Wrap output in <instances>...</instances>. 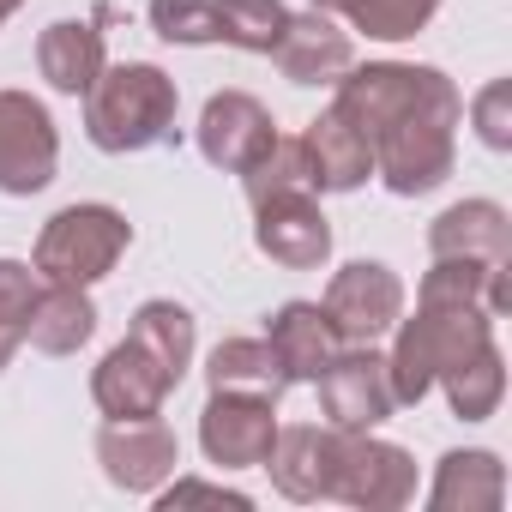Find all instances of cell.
<instances>
[{"label":"cell","instance_id":"cell-1","mask_svg":"<svg viewBox=\"0 0 512 512\" xmlns=\"http://www.w3.org/2000/svg\"><path fill=\"white\" fill-rule=\"evenodd\" d=\"M338 109L368 133L374 145V175L398 193H434L452 163H458V121L464 97L440 67L416 61H368L338 73Z\"/></svg>","mask_w":512,"mask_h":512},{"label":"cell","instance_id":"cell-2","mask_svg":"<svg viewBox=\"0 0 512 512\" xmlns=\"http://www.w3.org/2000/svg\"><path fill=\"white\" fill-rule=\"evenodd\" d=\"M175 109H181V91L163 67L121 61V67H103L97 85L85 91V133H91L97 151L127 157V151H145V145L169 139Z\"/></svg>","mask_w":512,"mask_h":512},{"label":"cell","instance_id":"cell-3","mask_svg":"<svg viewBox=\"0 0 512 512\" xmlns=\"http://www.w3.org/2000/svg\"><path fill=\"white\" fill-rule=\"evenodd\" d=\"M133 241V223L115 211V205H61L43 235H37V253H31V266L43 284H103L115 266H121V253Z\"/></svg>","mask_w":512,"mask_h":512},{"label":"cell","instance_id":"cell-4","mask_svg":"<svg viewBox=\"0 0 512 512\" xmlns=\"http://www.w3.org/2000/svg\"><path fill=\"white\" fill-rule=\"evenodd\" d=\"M332 500L356 512H398L416 500V458L392 440L368 434H338V470H332Z\"/></svg>","mask_w":512,"mask_h":512},{"label":"cell","instance_id":"cell-5","mask_svg":"<svg viewBox=\"0 0 512 512\" xmlns=\"http://www.w3.org/2000/svg\"><path fill=\"white\" fill-rule=\"evenodd\" d=\"M61 169V133L55 115L31 91H0V193L31 199Z\"/></svg>","mask_w":512,"mask_h":512},{"label":"cell","instance_id":"cell-6","mask_svg":"<svg viewBox=\"0 0 512 512\" xmlns=\"http://www.w3.org/2000/svg\"><path fill=\"white\" fill-rule=\"evenodd\" d=\"M320 410H326V428L338 434H368L380 428L398 398H392V380H386V356L374 344H344L326 368H320Z\"/></svg>","mask_w":512,"mask_h":512},{"label":"cell","instance_id":"cell-7","mask_svg":"<svg viewBox=\"0 0 512 512\" xmlns=\"http://www.w3.org/2000/svg\"><path fill=\"white\" fill-rule=\"evenodd\" d=\"M320 308H326V320L338 326L344 344H380L404 320V284L380 260H350L344 272H332Z\"/></svg>","mask_w":512,"mask_h":512},{"label":"cell","instance_id":"cell-8","mask_svg":"<svg viewBox=\"0 0 512 512\" xmlns=\"http://www.w3.org/2000/svg\"><path fill=\"white\" fill-rule=\"evenodd\" d=\"M278 440V404L253 392H211L199 410V446L217 470H260Z\"/></svg>","mask_w":512,"mask_h":512},{"label":"cell","instance_id":"cell-9","mask_svg":"<svg viewBox=\"0 0 512 512\" xmlns=\"http://www.w3.org/2000/svg\"><path fill=\"white\" fill-rule=\"evenodd\" d=\"M97 464L115 488L127 494H157L175 464H181V440L163 416H127V422H103L97 428Z\"/></svg>","mask_w":512,"mask_h":512},{"label":"cell","instance_id":"cell-10","mask_svg":"<svg viewBox=\"0 0 512 512\" xmlns=\"http://www.w3.org/2000/svg\"><path fill=\"white\" fill-rule=\"evenodd\" d=\"M278 139L272 109L253 97V91H217L199 109V157L223 175H247Z\"/></svg>","mask_w":512,"mask_h":512},{"label":"cell","instance_id":"cell-11","mask_svg":"<svg viewBox=\"0 0 512 512\" xmlns=\"http://www.w3.org/2000/svg\"><path fill=\"white\" fill-rule=\"evenodd\" d=\"M253 241L266 260L290 272H314L332 260V223L320 211V193H278L253 205Z\"/></svg>","mask_w":512,"mask_h":512},{"label":"cell","instance_id":"cell-12","mask_svg":"<svg viewBox=\"0 0 512 512\" xmlns=\"http://www.w3.org/2000/svg\"><path fill=\"white\" fill-rule=\"evenodd\" d=\"M169 392H175L169 368H163L145 344H133V338H121V344L97 362V374H91V398H97V410H103L109 422L163 416V398H169Z\"/></svg>","mask_w":512,"mask_h":512},{"label":"cell","instance_id":"cell-13","mask_svg":"<svg viewBox=\"0 0 512 512\" xmlns=\"http://www.w3.org/2000/svg\"><path fill=\"white\" fill-rule=\"evenodd\" d=\"M428 253L434 260L512 266V211L500 199H458L428 223Z\"/></svg>","mask_w":512,"mask_h":512},{"label":"cell","instance_id":"cell-14","mask_svg":"<svg viewBox=\"0 0 512 512\" xmlns=\"http://www.w3.org/2000/svg\"><path fill=\"white\" fill-rule=\"evenodd\" d=\"M272 470V488L284 500H332V470H338V428H320V422H296L284 428L278 422V440H272V458L260 464Z\"/></svg>","mask_w":512,"mask_h":512},{"label":"cell","instance_id":"cell-15","mask_svg":"<svg viewBox=\"0 0 512 512\" xmlns=\"http://www.w3.org/2000/svg\"><path fill=\"white\" fill-rule=\"evenodd\" d=\"M272 61L296 85H338V73L356 61V49H350V31L332 25V13L308 7V13H290L284 37L272 43Z\"/></svg>","mask_w":512,"mask_h":512},{"label":"cell","instance_id":"cell-16","mask_svg":"<svg viewBox=\"0 0 512 512\" xmlns=\"http://www.w3.org/2000/svg\"><path fill=\"white\" fill-rule=\"evenodd\" d=\"M266 344H272V356H278V368H284L290 386H314L320 368L344 350V338H338V326L326 320L320 302H284V308L272 314Z\"/></svg>","mask_w":512,"mask_h":512},{"label":"cell","instance_id":"cell-17","mask_svg":"<svg viewBox=\"0 0 512 512\" xmlns=\"http://www.w3.org/2000/svg\"><path fill=\"white\" fill-rule=\"evenodd\" d=\"M103 67H109V55H103V31L91 19H55L37 37V73L61 97H85Z\"/></svg>","mask_w":512,"mask_h":512},{"label":"cell","instance_id":"cell-18","mask_svg":"<svg viewBox=\"0 0 512 512\" xmlns=\"http://www.w3.org/2000/svg\"><path fill=\"white\" fill-rule=\"evenodd\" d=\"M308 157H314V181H320V193H356L368 175H374V145H368V133L332 103L308 133Z\"/></svg>","mask_w":512,"mask_h":512},{"label":"cell","instance_id":"cell-19","mask_svg":"<svg viewBox=\"0 0 512 512\" xmlns=\"http://www.w3.org/2000/svg\"><path fill=\"white\" fill-rule=\"evenodd\" d=\"M506 506V464L488 446L446 452L428 488V512H500Z\"/></svg>","mask_w":512,"mask_h":512},{"label":"cell","instance_id":"cell-20","mask_svg":"<svg viewBox=\"0 0 512 512\" xmlns=\"http://www.w3.org/2000/svg\"><path fill=\"white\" fill-rule=\"evenodd\" d=\"M91 332H97V302H91V290H79V284H43L31 320H25V338H31L43 356H73V350L91 344Z\"/></svg>","mask_w":512,"mask_h":512},{"label":"cell","instance_id":"cell-21","mask_svg":"<svg viewBox=\"0 0 512 512\" xmlns=\"http://www.w3.org/2000/svg\"><path fill=\"white\" fill-rule=\"evenodd\" d=\"M434 386L446 392V404H452L458 422H488V416L500 410V398H506V356H500V344L488 338L482 350L446 362V368L434 374Z\"/></svg>","mask_w":512,"mask_h":512},{"label":"cell","instance_id":"cell-22","mask_svg":"<svg viewBox=\"0 0 512 512\" xmlns=\"http://www.w3.org/2000/svg\"><path fill=\"white\" fill-rule=\"evenodd\" d=\"M205 380H211V392H253V398H272V404L290 392L266 338H223L205 362Z\"/></svg>","mask_w":512,"mask_h":512},{"label":"cell","instance_id":"cell-23","mask_svg":"<svg viewBox=\"0 0 512 512\" xmlns=\"http://www.w3.org/2000/svg\"><path fill=\"white\" fill-rule=\"evenodd\" d=\"M127 338H133V344H145V350H151V356L169 368V380H175V386L187 380L199 332H193V314H187L181 302H163V296L139 302V308H133V326H127Z\"/></svg>","mask_w":512,"mask_h":512},{"label":"cell","instance_id":"cell-24","mask_svg":"<svg viewBox=\"0 0 512 512\" xmlns=\"http://www.w3.org/2000/svg\"><path fill=\"white\" fill-rule=\"evenodd\" d=\"M241 187H247V205L278 199V193H320V181H314V157H308V139L278 133L272 151L241 175Z\"/></svg>","mask_w":512,"mask_h":512},{"label":"cell","instance_id":"cell-25","mask_svg":"<svg viewBox=\"0 0 512 512\" xmlns=\"http://www.w3.org/2000/svg\"><path fill=\"white\" fill-rule=\"evenodd\" d=\"M217 13H223V43L247 55H272V43L290 25L284 0H217Z\"/></svg>","mask_w":512,"mask_h":512},{"label":"cell","instance_id":"cell-26","mask_svg":"<svg viewBox=\"0 0 512 512\" xmlns=\"http://www.w3.org/2000/svg\"><path fill=\"white\" fill-rule=\"evenodd\" d=\"M434 13H440V0H350V7H344V19H350L362 37H374V43H404V37H416Z\"/></svg>","mask_w":512,"mask_h":512},{"label":"cell","instance_id":"cell-27","mask_svg":"<svg viewBox=\"0 0 512 512\" xmlns=\"http://www.w3.org/2000/svg\"><path fill=\"white\" fill-rule=\"evenodd\" d=\"M151 31L163 43H223V13L217 0H151Z\"/></svg>","mask_w":512,"mask_h":512},{"label":"cell","instance_id":"cell-28","mask_svg":"<svg viewBox=\"0 0 512 512\" xmlns=\"http://www.w3.org/2000/svg\"><path fill=\"white\" fill-rule=\"evenodd\" d=\"M488 272H494V266H482V260H434V266L422 272L416 302H482Z\"/></svg>","mask_w":512,"mask_h":512},{"label":"cell","instance_id":"cell-29","mask_svg":"<svg viewBox=\"0 0 512 512\" xmlns=\"http://www.w3.org/2000/svg\"><path fill=\"white\" fill-rule=\"evenodd\" d=\"M470 127L488 151H512V79H488L470 97Z\"/></svg>","mask_w":512,"mask_h":512},{"label":"cell","instance_id":"cell-30","mask_svg":"<svg viewBox=\"0 0 512 512\" xmlns=\"http://www.w3.org/2000/svg\"><path fill=\"white\" fill-rule=\"evenodd\" d=\"M37 296H43L37 266H25V260H0V326L25 332V320H31Z\"/></svg>","mask_w":512,"mask_h":512},{"label":"cell","instance_id":"cell-31","mask_svg":"<svg viewBox=\"0 0 512 512\" xmlns=\"http://www.w3.org/2000/svg\"><path fill=\"white\" fill-rule=\"evenodd\" d=\"M157 512H175V506H193V500H205V506H229V512H247L253 500L241 494V488H223V482H199V476H169L157 494Z\"/></svg>","mask_w":512,"mask_h":512},{"label":"cell","instance_id":"cell-32","mask_svg":"<svg viewBox=\"0 0 512 512\" xmlns=\"http://www.w3.org/2000/svg\"><path fill=\"white\" fill-rule=\"evenodd\" d=\"M19 344H25V332H13V326H0V374L13 368V356H19Z\"/></svg>","mask_w":512,"mask_h":512},{"label":"cell","instance_id":"cell-33","mask_svg":"<svg viewBox=\"0 0 512 512\" xmlns=\"http://www.w3.org/2000/svg\"><path fill=\"white\" fill-rule=\"evenodd\" d=\"M308 7H314V13H344L350 0H308Z\"/></svg>","mask_w":512,"mask_h":512},{"label":"cell","instance_id":"cell-34","mask_svg":"<svg viewBox=\"0 0 512 512\" xmlns=\"http://www.w3.org/2000/svg\"><path fill=\"white\" fill-rule=\"evenodd\" d=\"M19 7H25V0H0V25H7V19H13Z\"/></svg>","mask_w":512,"mask_h":512}]
</instances>
